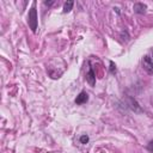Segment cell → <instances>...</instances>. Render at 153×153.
I'll list each match as a JSON object with an SVG mask.
<instances>
[{"mask_svg":"<svg viewBox=\"0 0 153 153\" xmlns=\"http://www.w3.org/2000/svg\"><path fill=\"white\" fill-rule=\"evenodd\" d=\"M87 100H88V96H87L86 92H80V93L76 96V98H75V103H76V104H84V103H86Z\"/></svg>","mask_w":153,"mask_h":153,"instance_id":"cell-5","label":"cell"},{"mask_svg":"<svg viewBox=\"0 0 153 153\" xmlns=\"http://www.w3.org/2000/svg\"><path fill=\"white\" fill-rule=\"evenodd\" d=\"M73 5H74L73 1H66V2L63 4V12H65V13L69 12V11L73 8Z\"/></svg>","mask_w":153,"mask_h":153,"instance_id":"cell-6","label":"cell"},{"mask_svg":"<svg viewBox=\"0 0 153 153\" xmlns=\"http://www.w3.org/2000/svg\"><path fill=\"white\" fill-rule=\"evenodd\" d=\"M142 67L148 74H153V60L149 56H143L142 59Z\"/></svg>","mask_w":153,"mask_h":153,"instance_id":"cell-2","label":"cell"},{"mask_svg":"<svg viewBox=\"0 0 153 153\" xmlns=\"http://www.w3.org/2000/svg\"><path fill=\"white\" fill-rule=\"evenodd\" d=\"M80 142H81L82 145H86V143L88 142V136H87V135H81V136H80Z\"/></svg>","mask_w":153,"mask_h":153,"instance_id":"cell-7","label":"cell"},{"mask_svg":"<svg viewBox=\"0 0 153 153\" xmlns=\"http://www.w3.org/2000/svg\"><path fill=\"white\" fill-rule=\"evenodd\" d=\"M44 4H45V5H49V6H50V5H53V4H54V1H45Z\"/></svg>","mask_w":153,"mask_h":153,"instance_id":"cell-10","label":"cell"},{"mask_svg":"<svg viewBox=\"0 0 153 153\" xmlns=\"http://www.w3.org/2000/svg\"><path fill=\"white\" fill-rule=\"evenodd\" d=\"M133 8H134V11H135L136 13H139V14H143V13L146 12L147 6H146L145 4H142V2H135L134 6H133Z\"/></svg>","mask_w":153,"mask_h":153,"instance_id":"cell-4","label":"cell"},{"mask_svg":"<svg viewBox=\"0 0 153 153\" xmlns=\"http://www.w3.org/2000/svg\"><path fill=\"white\" fill-rule=\"evenodd\" d=\"M86 81L91 86H94V84H96V74H94V71H93L92 67H90V69H88V72L86 74Z\"/></svg>","mask_w":153,"mask_h":153,"instance_id":"cell-3","label":"cell"},{"mask_svg":"<svg viewBox=\"0 0 153 153\" xmlns=\"http://www.w3.org/2000/svg\"><path fill=\"white\" fill-rule=\"evenodd\" d=\"M110 71H111V73H114V72L116 71V66L114 65V62H112V61L110 62Z\"/></svg>","mask_w":153,"mask_h":153,"instance_id":"cell-8","label":"cell"},{"mask_svg":"<svg viewBox=\"0 0 153 153\" xmlns=\"http://www.w3.org/2000/svg\"><path fill=\"white\" fill-rule=\"evenodd\" d=\"M147 148H148V151H151V152L153 153V141H151V142L148 143V146H147Z\"/></svg>","mask_w":153,"mask_h":153,"instance_id":"cell-9","label":"cell"},{"mask_svg":"<svg viewBox=\"0 0 153 153\" xmlns=\"http://www.w3.org/2000/svg\"><path fill=\"white\" fill-rule=\"evenodd\" d=\"M152 57H153V50H152Z\"/></svg>","mask_w":153,"mask_h":153,"instance_id":"cell-11","label":"cell"},{"mask_svg":"<svg viewBox=\"0 0 153 153\" xmlns=\"http://www.w3.org/2000/svg\"><path fill=\"white\" fill-rule=\"evenodd\" d=\"M27 23H29V26L32 30V32H36L37 31V26H38V19H37V10H36L35 4L32 5V7L29 11Z\"/></svg>","mask_w":153,"mask_h":153,"instance_id":"cell-1","label":"cell"}]
</instances>
